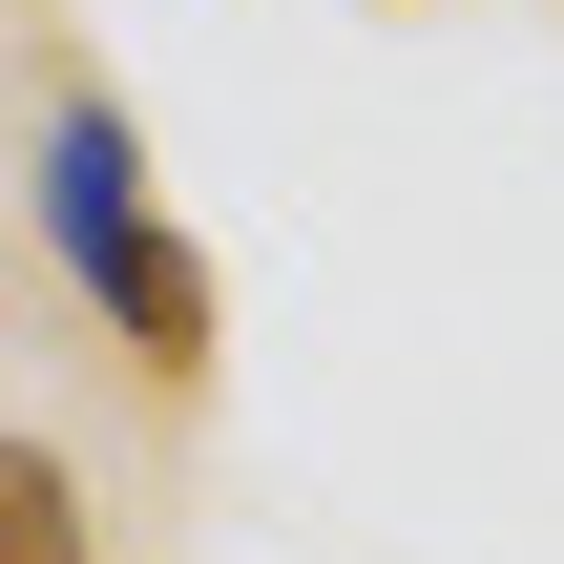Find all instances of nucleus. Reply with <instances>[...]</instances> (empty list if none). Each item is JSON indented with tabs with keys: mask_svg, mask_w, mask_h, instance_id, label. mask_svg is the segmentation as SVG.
<instances>
[{
	"mask_svg": "<svg viewBox=\"0 0 564 564\" xmlns=\"http://www.w3.org/2000/svg\"><path fill=\"white\" fill-rule=\"evenodd\" d=\"M42 230H63V272L105 293V335L188 398V377H209V251L147 209V167H126V126H105V105H63V126H42Z\"/></svg>",
	"mask_w": 564,
	"mask_h": 564,
	"instance_id": "obj_1",
	"label": "nucleus"
},
{
	"mask_svg": "<svg viewBox=\"0 0 564 564\" xmlns=\"http://www.w3.org/2000/svg\"><path fill=\"white\" fill-rule=\"evenodd\" d=\"M0 564H84V481L42 440H0Z\"/></svg>",
	"mask_w": 564,
	"mask_h": 564,
	"instance_id": "obj_2",
	"label": "nucleus"
}]
</instances>
